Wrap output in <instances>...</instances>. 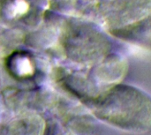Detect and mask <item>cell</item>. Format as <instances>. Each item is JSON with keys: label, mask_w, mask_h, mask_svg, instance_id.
Instances as JSON below:
<instances>
[{"label": "cell", "mask_w": 151, "mask_h": 135, "mask_svg": "<svg viewBox=\"0 0 151 135\" xmlns=\"http://www.w3.org/2000/svg\"><path fill=\"white\" fill-rule=\"evenodd\" d=\"M105 11L113 37L151 48V0H111Z\"/></svg>", "instance_id": "cell-1"}]
</instances>
